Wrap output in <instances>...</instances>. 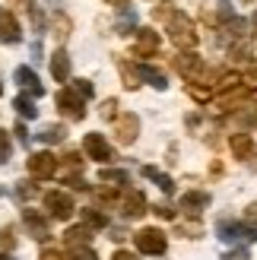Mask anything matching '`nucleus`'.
Instances as JSON below:
<instances>
[{
	"mask_svg": "<svg viewBox=\"0 0 257 260\" xmlns=\"http://www.w3.org/2000/svg\"><path fill=\"white\" fill-rule=\"evenodd\" d=\"M169 38H172V45H178L181 51L194 48V45H197V29H194V22H190L184 13H175V16L169 19Z\"/></svg>",
	"mask_w": 257,
	"mask_h": 260,
	"instance_id": "obj_1",
	"label": "nucleus"
},
{
	"mask_svg": "<svg viewBox=\"0 0 257 260\" xmlns=\"http://www.w3.org/2000/svg\"><path fill=\"white\" fill-rule=\"evenodd\" d=\"M57 111L67 114L70 121H83L86 118V99L80 92H73L70 86H63L60 92H57Z\"/></svg>",
	"mask_w": 257,
	"mask_h": 260,
	"instance_id": "obj_2",
	"label": "nucleus"
},
{
	"mask_svg": "<svg viewBox=\"0 0 257 260\" xmlns=\"http://www.w3.org/2000/svg\"><path fill=\"white\" fill-rule=\"evenodd\" d=\"M45 210H48L51 219H60V222H63V219L73 216L76 206H73V197L67 190H48L45 193Z\"/></svg>",
	"mask_w": 257,
	"mask_h": 260,
	"instance_id": "obj_3",
	"label": "nucleus"
},
{
	"mask_svg": "<svg viewBox=\"0 0 257 260\" xmlns=\"http://www.w3.org/2000/svg\"><path fill=\"white\" fill-rule=\"evenodd\" d=\"M134 241H137V251L140 254H149V257L165 254V244H169L159 229H140L137 235H134Z\"/></svg>",
	"mask_w": 257,
	"mask_h": 260,
	"instance_id": "obj_4",
	"label": "nucleus"
},
{
	"mask_svg": "<svg viewBox=\"0 0 257 260\" xmlns=\"http://www.w3.org/2000/svg\"><path fill=\"white\" fill-rule=\"evenodd\" d=\"M83 149H86V159L114 162V149H111V143L102 137V134H86V137H83Z\"/></svg>",
	"mask_w": 257,
	"mask_h": 260,
	"instance_id": "obj_5",
	"label": "nucleus"
},
{
	"mask_svg": "<svg viewBox=\"0 0 257 260\" xmlns=\"http://www.w3.org/2000/svg\"><path fill=\"white\" fill-rule=\"evenodd\" d=\"M216 232H219V238L222 241H257V229H251L248 222H229V219H222L219 225H216Z\"/></svg>",
	"mask_w": 257,
	"mask_h": 260,
	"instance_id": "obj_6",
	"label": "nucleus"
},
{
	"mask_svg": "<svg viewBox=\"0 0 257 260\" xmlns=\"http://www.w3.org/2000/svg\"><path fill=\"white\" fill-rule=\"evenodd\" d=\"M57 168H60V162H57L51 152H32V155H29V172H32L35 178H54Z\"/></svg>",
	"mask_w": 257,
	"mask_h": 260,
	"instance_id": "obj_7",
	"label": "nucleus"
},
{
	"mask_svg": "<svg viewBox=\"0 0 257 260\" xmlns=\"http://www.w3.org/2000/svg\"><path fill=\"white\" fill-rule=\"evenodd\" d=\"M175 67H178L181 76H187V80H194V83L207 76V67H203V60L197 54H178L175 57Z\"/></svg>",
	"mask_w": 257,
	"mask_h": 260,
	"instance_id": "obj_8",
	"label": "nucleus"
},
{
	"mask_svg": "<svg viewBox=\"0 0 257 260\" xmlns=\"http://www.w3.org/2000/svg\"><path fill=\"white\" fill-rule=\"evenodd\" d=\"M121 213L127 216V219H140L146 213V197L140 190H124V197H121Z\"/></svg>",
	"mask_w": 257,
	"mask_h": 260,
	"instance_id": "obj_9",
	"label": "nucleus"
},
{
	"mask_svg": "<svg viewBox=\"0 0 257 260\" xmlns=\"http://www.w3.org/2000/svg\"><path fill=\"white\" fill-rule=\"evenodd\" d=\"M19 38H22L19 19L13 16L10 10H0V42H4V45H16Z\"/></svg>",
	"mask_w": 257,
	"mask_h": 260,
	"instance_id": "obj_10",
	"label": "nucleus"
},
{
	"mask_svg": "<svg viewBox=\"0 0 257 260\" xmlns=\"http://www.w3.org/2000/svg\"><path fill=\"white\" fill-rule=\"evenodd\" d=\"M13 80H16V83L25 89V92H32L35 99H42V95H45V86H42V80H38V73H35L32 67H16Z\"/></svg>",
	"mask_w": 257,
	"mask_h": 260,
	"instance_id": "obj_11",
	"label": "nucleus"
},
{
	"mask_svg": "<svg viewBox=\"0 0 257 260\" xmlns=\"http://www.w3.org/2000/svg\"><path fill=\"white\" fill-rule=\"evenodd\" d=\"M140 134V121H137V114H121L118 124H114V137H118V143H134Z\"/></svg>",
	"mask_w": 257,
	"mask_h": 260,
	"instance_id": "obj_12",
	"label": "nucleus"
},
{
	"mask_svg": "<svg viewBox=\"0 0 257 260\" xmlns=\"http://www.w3.org/2000/svg\"><path fill=\"white\" fill-rule=\"evenodd\" d=\"M207 206H210V193L207 190H187L184 197H181V210L187 216H200Z\"/></svg>",
	"mask_w": 257,
	"mask_h": 260,
	"instance_id": "obj_13",
	"label": "nucleus"
},
{
	"mask_svg": "<svg viewBox=\"0 0 257 260\" xmlns=\"http://www.w3.org/2000/svg\"><path fill=\"white\" fill-rule=\"evenodd\" d=\"M232 152L238 155V159H251V168H257V149H254V140L248 134H235L232 137Z\"/></svg>",
	"mask_w": 257,
	"mask_h": 260,
	"instance_id": "obj_14",
	"label": "nucleus"
},
{
	"mask_svg": "<svg viewBox=\"0 0 257 260\" xmlns=\"http://www.w3.org/2000/svg\"><path fill=\"white\" fill-rule=\"evenodd\" d=\"M137 54L140 57H149V54H156L159 51V32H152V29H137Z\"/></svg>",
	"mask_w": 257,
	"mask_h": 260,
	"instance_id": "obj_15",
	"label": "nucleus"
},
{
	"mask_svg": "<svg viewBox=\"0 0 257 260\" xmlns=\"http://www.w3.org/2000/svg\"><path fill=\"white\" fill-rule=\"evenodd\" d=\"M51 76H54L57 83H67L70 80V54L63 48H57L54 54H51Z\"/></svg>",
	"mask_w": 257,
	"mask_h": 260,
	"instance_id": "obj_16",
	"label": "nucleus"
},
{
	"mask_svg": "<svg viewBox=\"0 0 257 260\" xmlns=\"http://www.w3.org/2000/svg\"><path fill=\"white\" fill-rule=\"evenodd\" d=\"M22 222H25V229H29V232H32V235H35L38 241H48V238H51V229H48V222H45V219L38 216L35 210H25V213H22Z\"/></svg>",
	"mask_w": 257,
	"mask_h": 260,
	"instance_id": "obj_17",
	"label": "nucleus"
},
{
	"mask_svg": "<svg viewBox=\"0 0 257 260\" xmlns=\"http://www.w3.org/2000/svg\"><path fill=\"white\" fill-rule=\"evenodd\" d=\"M137 76H140V80H146L152 89H165V86H169L165 73H162V70H156V67H149V63H137Z\"/></svg>",
	"mask_w": 257,
	"mask_h": 260,
	"instance_id": "obj_18",
	"label": "nucleus"
},
{
	"mask_svg": "<svg viewBox=\"0 0 257 260\" xmlns=\"http://www.w3.org/2000/svg\"><path fill=\"white\" fill-rule=\"evenodd\" d=\"M35 140L38 143H63V140H67V127H63V124H45L35 134Z\"/></svg>",
	"mask_w": 257,
	"mask_h": 260,
	"instance_id": "obj_19",
	"label": "nucleus"
},
{
	"mask_svg": "<svg viewBox=\"0 0 257 260\" xmlns=\"http://www.w3.org/2000/svg\"><path fill=\"white\" fill-rule=\"evenodd\" d=\"M89 238H92L89 225H76V229H67V235H63V244H67V248H86Z\"/></svg>",
	"mask_w": 257,
	"mask_h": 260,
	"instance_id": "obj_20",
	"label": "nucleus"
},
{
	"mask_svg": "<svg viewBox=\"0 0 257 260\" xmlns=\"http://www.w3.org/2000/svg\"><path fill=\"white\" fill-rule=\"evenodd\" d=\"M51 29H54V38L63 45L70 38V19L63 16V13H54V19H51Z\"/></svg>",
	"mask_w": 257,
	"mask_h": 260,
	"instance_id": "obj_21",
	"label": "nucleus"
},
{
	"mask_svg": "<svg viewBox=\"0 0 257 260\" xmlns=\"http://www.w3.org/2000/svg\"><path fill=\"white\" fill-rule=\"evenodd\" d=\"M13 108H16L22 118H38V108H35L32 95H16V99H13Z\"/></svg>",
	"mask_w": 257,
	"mask_h": 260,
	"instance_id": "obj_22",
	"label": "nucleus"
},
{
	"mask_svg": "<svg viewBox=\"0 0 257 260\" xmlns=\"http://www.w3.org/2000/svg\"><path fill=\"white\" fill-rule=\"evenodd\" d=\"M99 181H102V184H118V187H124V184H131V175L118 172V168H105V172L99 175Z\"/></svg>",
	"mask_w": 257,
	"mask_h": 260,
	"instance_id": "obj_23",
	"label": "nucleus"
},
{
	"mask_svg": "<svg viewBox=\"0 0 257 260\" xmlns=\"http://www.w3.org/2000/svg\"><path fill=\"white\" fill-rule=\"evenodd\" d=\"M83 225H92V229H105L108 225V216L95 210V206H89V210H83Z\"/></svg>",
	"mask_w": 257,
	"mask_h": 260,
	"instance_id": "obj_24",
	"label": "nucleus"
},
{
	"mask_svg": "<svg viewBox=\"0 0 257 260\" xmlns=\"http://www.w3.org/2000/svg\"><path fill=\"white\" fill-rule=\"evenodd\" d=\"M143 175H146V178H152V181H156V184H159V187H162L165 193H172V190H175V181H172L169 175H162L159 168H152V165H146V168H143Z\"/></svg>",
	"mask_w": 257,
	"mask_h": 260,
	"instance_id": "obj_25",
	"label": "nucleus"
},
{
	"mask_svg": "<svg viewBox=\"0 0 257 260\" xmlns=\"http://www.w3.org/2000/svg\"><path fill=\"white\" fill-rule=\"evenodd\" d=\"M238 124H245V127H257V105L241 108V111H238Z\"/></svg>",
	"mask_w": 257,
	"mask_h": 260,
	"instance_id": "obj_26",
	"label": "nucleus"
},
{
	"mask_svg": "<svg viewBox=\"0 0 257 260\" xmlns=\"http://www.w3.org/2000/svg\"><path fill=\"white\" fill-rule=\"evenodd\" d=\"M67 257H70V260H99L95 251L89 248V244H86V248H67Z\"/></svg>",
	"mask_w": 257,
	"mask_h": 260,
	"instance_id": "obj_27",
	"label": "nucleus"
},
{
	"mask_svg": "<svg viewBox=\"0 0 257 260\" xmlns=\"http://www.w3.org/2000/svg\"><path fill=\"white\" fill-rule=\"evenodd\" d=\"M70 89H73V92H80L86 102L92 99V92H95V89H92V83H89V80H73V83H70Z\"/></svg>",
	"mask_w": 257,
	"mask_h": 260,
	"instance_id": "obj_28",
	"label": "nucleus"
},
{
	"mask_svg": "<svg viewBox=\"0 0 257 260\" xmlns=\"http://www.w3.org/2000/svg\"><path fill=\"white\" fill-rule=\"evenodd\" d=\"M29 19H32V25H35L38 32L45 29V13H42V7H35V4H32V7H29Z\"/></svg>",
	"mask_w": 257,
	"mask_h": 260,
	"instance_id": "obj_29",
	"label": "nucleus"
},
{
	"mask_svg": "<svg viewBox=\"0 0 257 260\" xmlns=\"http://www.w3.org/2000/svg\"><path fill=\"white\" fill-rule=\"evenodd\" d=\"M4 162H10V134L0 130V165Z\"/></svg>",
	"mask_w": 257,
	"mask_h": 260,
	"instance_id": "obj_30",
	"label": "nucleus"
},
{
	"mask_svg": "<svg viewBox=\"0 0 257 260\" xmlns=\"http://www.w3.org/2000/svg\"><path fill=\"white\" fill-rule=\"evenodd\" d=\"M118 114V102L108 99V102H102V118H114Z\"/></svg>",
	"mask_w": 257,
	"mask_h": 260,
	"instance_id": "obj_31",
	"label": "nucleus"
},
{
	"mask_svg": "<svg viewBox=\"0 0 257 260\" xmlns=\"http://www.w3.org/2000/svg\"><path fill=\"white\" fill-rule=\"evenodd\" d=\"M16 193H19L22 200H29V197H35V187L29 184V181H19V187H16Z\"/></svg>",
	"mask_w": 257,
	"mask_h": 260,
	"instance_id": "obj_32",
	"label": "nucleus"
},
{
	"mask_svg": "<svg viewBox=\"0 0 257 260\" xmlns=\"http://www.w3.org/2000/svg\"><path fill=\"white\" fill-rule=\"evenodd\" d=\"M232 57H235V60L251 57V45H235V48H232Z\"/></svg>",
	"mask_w": 257,
	"mask_h": 260,
	"instance_id": "obj_33",
	"label": "nucleus"
},
{
	"mask_svg": "<svg viewBox=\"0 0 257 260\" xmlns=\"http://www.w3.org/2000/svg\"><path fill=\"white\" fill-rule=\"evenodd\" d=\"M152 213H156L159 219H175V210H172L169 203H159V206H156V210H152Z\"/></svg>",
	"mask_w": 257,
	"mask_h": 260,
	"instance_id": "obj_34",
	"label": "nucleus"
},
{
	"mask_svg": "<svg viewBox=\"0 0 257 260\" xmlns=\"http://www.w3.org/2000/svg\"><path fill=\"white\" fill-rule=\"evenodd\" d=\"M245 222H248L251 229H257V203H251V206H248V213H245Z\"/></svg>",
	"mask_w": 257,
	"mask_h": 260,
	"instance_id": "obj_35",
	"label": "nucleus"
},
{
	"mask_svg": "<svg viewBox=\"0 0 257 260\" xmlns=\"http://www.w3.org/2000/svg\"><path fill=\"white\" fill-rule=\"evenodd\" d=\"M38 260H67V257H63L60 251H54V248H48V251H42V257H38Z\"/></svg>",
	"mask_w": 257,
	"mask_h": 260,
	"instance_id": "obj_36",
	"label": "nucleus"
},
{
	"mask_svg": "<svg viewBox=\"0 0 257 260\" xmlns=\"http://www.w3.org/2000/svg\"><path fill=\"white\" fill-rule=\"evenodd\" d=\"M222 260H251L248 251H232V254H222Z\"/></svg>",
	"mask_w": 257,
	"mask_h": 260,
	"instance_id": "obj_37",
	"label": "nucleus"
},
{
	"mask_svg": "<svg viewBox=\"0 0 257 260\" xmlns=\"http://www.w3.org/2000/svg\"><path fill=\"white\" fill-rule=\"evenodd\" d=\"M111 238H114V241H124L127 232H124V229H111Z\"/></svg>",
	"mask_w": 257,
	"mask_h": 260,
	"instance_id": "obj_38",
	"label": "nucleus"
},
{
	"mask_svg": "<svg viewBox=\"0 0 257 260\" xmlns=\"http://www.w3.org/2000/svg\"><path fill=\"white\" fill-rule=\"evenodd\" d=\"M16 137H19L22 143H25V140H29V134H25V127H22V124H16Z\"/></svg>",
	"mask_w": 257,
	"mask_h": 260,
	"instance_id": "obj_39",
	"label": "nucleus"
},
{
	"mask_svg": "<svg viewBox=\"0 0 257 260\" xmlns=\"http://www.w3.org/2000/svg\"><path fill=\"white\" fill-rule=\"evenodd\" d=\"M251 25H254V29H257V10H254V16H251Z\"/></svg>",
	"mask_w": 257,
	"mask_h": 260,
	"instance_id": "obj_40",
	"label": "nucleus"
},
{
	"mask_svg": "<svg viewBox=\"0 0 257 260\" xmlns=\"http://www.w3.org/2000/svg\"><path fill=\"white\" fill-rule=\"evenodd\" d=\"M0 260H10V257H0Z\"/></svg>",
	"mask_w": 257,
	"mask_h": 260,
	"instance_id": "obj_41",
	"label": "nucleus"
},
{
	"mask_svg": "<svg viewBox=\"0 0 257 260\" xmlns=\"http://www.w3.org/2000/svg\"><path fill=\"white\" fill-rule=\"evenodd\" d=\"M0 92H4V86H0Z\"/></svg>",
	"mask_w": 257,
	"mask_h": 260,
	"instance_id": "obj_42",
	"label": "nucleus"
}]
</instances>
